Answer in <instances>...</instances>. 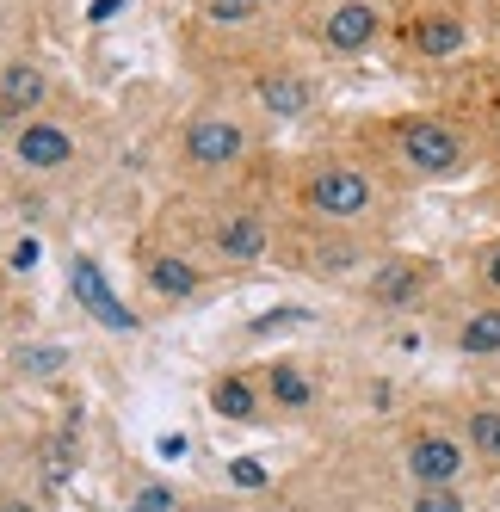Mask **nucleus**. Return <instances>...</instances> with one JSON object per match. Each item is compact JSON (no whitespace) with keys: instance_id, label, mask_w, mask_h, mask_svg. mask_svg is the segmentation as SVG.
<instances>
[{"instance_id":"nucleus-1","label":"nucleus","mask_w":500,"mask_h":512,"mask_svg":"<svg viewBox=\"0 0 500 512\" xmlns=\"http://www.w3.org/2000/svg\"><path fill=\"white\" fill-rule=\"evenodd\" d=\"M389 149H396V161L420 179H457V173H470L476 149H470V136H463L451 118L439 112H408L389 124Z\"/></svg>"},{"instance_id":"nucleus-2","label":"nucleus","mask_w":500,"mask_h":512,"mask_svg":"<svg viewBox=\"0 0 500 512\" xmlns=\"http://www.w3.org/2000/svg\"><path fill=\"white\" fill-rule=\"evenodd\" d=\"M377 204H383V186L352 161H328L303 179V210L321 216V223H365V216H377Z\"/></svg>"},{"instance_id":"nucleus-3","label":"nucleus","mask_w":500,"mask_h":512,"mask_svg":"<svg viewBox=\"0 0 500 512\" xmlns=\"http://www.w3.org/2000/svg\"><path fill=\"white\" fill-rule=\"evenodd\" d=\"M383 25H389V13L377 0H328L321 19H315V38L334 56H359V50H371L383 38Z\"/></svg>"},{"instance_id":"nucleus-4","label":"nucleus","mask_w":500,"mask_h":512,"mask_svg":"<svg viewBox=\"0 0 500 512\" xmlns=\"http://www.w3.org/2000/svg\"><path fill=\"white\" fill-rule=\"evenodd\" d=\"M470 457L476 451L457 432H420L408 445V475H414V488H457L470 475Z\"/></svg>"},{"instance_id":"nucleus-5","label":"nucleus","mask_w":500,"mask_h":512,"mask_svg":"<svg viewBox=\"0 0 500 512\" xmlns=\"http://www.w3.org/2000/svg\"><path fill=\"white\" fill-rule=\"evenodd\" d=\"M68 290H75V303L99 321V327H112V334H136V315L124 309V297L112 284H105V272H99V260H87V253H75L68 260Z\"/></svg>"},{"instance_id":"nucleus-6","label":"nucleus","mask_w":500,"mask_h":512,"mask_svg":"<svg viewBox=\"0 0 500 512\" xmlns=\"http://www.w3.org/2000/svg\"><path fill=\"white\" fill-rule=\"evenodd\" d=\"M402 38H408V50L420 62H451V56H463V44H470V19L457 7H426V13L408 19Z\"/></svg>"},{"instance_id":"nucleus-7","label":"nucleus","mask_w":500,"mask_h":512,"mask_svg":"<svg viewBox=\"0 0 500 512\" xmlns=\"http://www.w3.org/2000/svg\"><path fill=\"white\" fill-rule=\"evenodd\" d=\"M433 284V260H414V253H396V260L371 266V303L383 309H414Z\"/></svg>"},{"instance_id":"nucleus-8","label":"nucleus","mask_w":500,"mask_h":512,"mask_svg":"<svg viewBox=\"0 0 500 512\" xmlns=\"http://www.w3.org/2000/svg\"><path fill=\"white\" fill-rule=\"evenodd\" d=\"M13 161H19L25 173H56V167L75 161V136H68L62 124H50V118H31V124H19V136H13Z\"/></svg>"},{"instance_id":"nucleus-9","label":"nucleus","mask_w":500,"mask_h":512,"mask_svg":"<svg viewBox=\"0 0 500 512\" xmlns=\"http://www.w3.org/2000/svg\"><path fill=\"white\" fill-rule=\"evenodd\" d=\"M241 155H247V130L235 118H192V130H186L192 167H235Z\"/></svg>"},{"instance_id":"nucleus-10","label":"nucleus","mask_w":500,"mask_h":512,"mask_svg":"<svg viewBox=\"0 0 500 512\" xmlns=\"http://www.w3.org/2000/svg\"><path fill=\"white\" fill-rule=\"evenodd\" d=\"M210 247H217L223 260H260L266 253V223L254 210H223L217 229H210Z\"/></svg>"},{"instance_id":"nucleus-11","label":"nucleus","mask_w":500,"mask_h":512,"mask_svg":"<svg viewBox=\"0 0 500 512\" xmlns=\"http://www.w3.org/2000/svg\"><path fill=\"white\" fill-rule=\"evenodd\" d=\"M50 81H44V68L38 62H7L0 68V118H31L44 105Z\"/></svg>"},{"instance_id":"nucleus-12","label":"nucleus","mask_w":500,"mask_h":512,"mask_svg":"<svg viewBox=\"0 0 500 512\" xmlns=\"http://www.w3.org/2000/svg\"><path fill=\"white\" fill-rule=\"evenodd\" d=\"M451 346H457L463 358H500V297H488V303H476V309H463Z\"/></svg>"},{"instance_id":"nucleus-13","label":"nucleus","mask_w":500,"mask_h":512,"mask_svg":"<svg viewBox=\"0 0 500 512\" xmlns=\"http://www.w3.org/2000/svg\"><path fill=\"white\" fill-rule=\"evenodd\" d=\"M260 105H266L272 118H303L309 105H315V87L303 75H266L260 81Z\"/></svg>"},{"instance_id":"nucleus-14","label":"nucleus","mask_w":500,"mask_h":512,"mask_svg":"<svg viewBox=\"0 0 500 512\" xmlns=\"http://www.w3.org/2000/svg\"><path fill=\"white\" fill-rule=\"evenodd\" d=\"M463 445L476 451V463H500V401H476L463 414Z\"/></svg>"},{"instance_id":"nucleus-15","label":"nucleus","mask_w":500,"mask_h":512,"mask_svg":"<svg viewBox=\"0 0 500 512\" xmlns=\"http://www.w3.org/2000/svg\"><path fill=\"white\" fill-rule=\"evenodd\" d=\"M149 284L161 290V297H192V290H198V266L161 253V260H149Z\"/></svg>"},{"instance_id":"nucleus-16","label":"nucleus","mask_w":500,"mask_h":512,"mask_svg":"<svg viewBox=\"0 0 500 512\" xmlns=\"http://www.w3.org/2000/svg\"><path fill=\"white\" fill-rule=\"evenodd\" d=\"M210 401H217L223 420H254V389H247L241 377H223L217 389H210Z\"/></svg>"},{"instance_id":"nucleus-17","label":"nucleus","mask_w":500,"mask_h":512,"mask_svg":"<svg viewBox=\"0 0 500 512\" xmlns=\"http://www.w3.org/2000/svg\"><path fill=\"white\" fill-rule=\"evenodd\" d=\"M359 260H365V253L352 247V241H328V247H315V253H309V272H328V278H340V272H352Z\"/></svg>"},{"instance_id":"nucleus-18","label":"nucleus","mask_w":500,"mask_h":512,"mask_svg":"<svg viewBox=\"0 0 500 512\" xmlns=\"http://www.w3.org/2000/svg\"><path fill=\"white\" fill-rule=\"evenodd\" d=\"M272 395L284 401V408H309V383L297 364H272Z\"/></svg>"},{"instance_id":"nucleus-19","label":"nucleus","mask_w":500,"mask_h":512,"mask_svg":"<svg viewBox=\"0 0 500 512\" xmlns=\"http://www.w3.org/2000/svg\"><path fill=\"white\" fill-rule=\"evenodd\" d=\"M408 512H470V494L463 488H414Z\"/></svg>"},{"instance_id":"nucleus-20","label":"nucleus","mask_w":500,"mask_h":512,"mask_svg":"<svg viewBox=\"0 0 500 512\" xmlns=\"http://www.w3.org/2000/svg\"><path fill=\"white\" fill-rule=\"evenodd\" d=\"M476 284L488 290V297H500V241L476 247Z\"/></svg>"},{"instance_id":"nucleus-21","label":"nucleus","mask_w":500,"mask_h":512,"mask_svg":"<svg viewBox=\"0 0 500 512\" xmlns=\"http://www.w3.org/2000/svg\"><path fill=\"white\" fill-rule=\"evenodd\" d=\"M254 7H260V0H204V13L217 19V25H247Z\"/></svg>"},{"instance_id":"nucleus-22","label":"nucleus","mask_w":500,"mask_h":512,"mask_svg":"<svg viewBox=\"0 0 500 512\" xmlns=\"http://www.w3.org/2000/svg\"><path fill=\"white\" fill-rule=\"evenodd\" d=\"M19 364H25V371H38V377H50L56 364H62V352H56V346H38V352H25Z\"/></svg>"},{"instance_id":"nucleus-23","label":"nucleus","mask_w":500,"mask_h":512,"mask_svg":"<svg viewBox=\"0 0 500 512\" xmlns=\"http://www.w3.org/2000/svg\"><path fill=\"white\" fill-rule=\"evenodd\" d=\"M136 512H173V488H142L136 494Z\"/></svg>"},{"instance_id":"nucleus-24","label":"nucleus","mask_w":500,"mask_h":512,"mask_svg":"<svg viewBox=\"0 0 500 512\" xmlns=\"http://www.w3.org/2000/svg\"><path fill=\"white\" fill-rule=\"evenodd\" d=\"M118 7H124V0H93V19H112Z\"/></svg>"},{"instance_id":"nucleus-25","label":"nucleus","mask_w":500,"mask_h":512,"mask_svg":"<svg viewBox=\"0 0 500 512\" xmlns=\"http://www.w3.org/2000/svg\"><path fill=\"white\" fill-rule=\"evenodd\" d=\"M0 512H31V506H19V500H0Z\"/></svg>"},{"instance_id":"nucleus-26","label":"nucleus","mask_w":500,"mask_h":512,"mask_svg":"<svg viewBox=\"0 0 500 512\" xmlns=\"http://www.w3.org/2000/svg\"><path fill=\"white\" fill-rule=\"evenodd\" d=\"M494 31H500V19H494Z\"/></svg>"}]
</instances>
